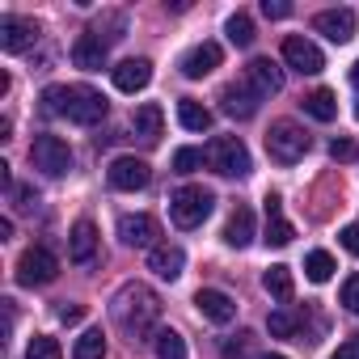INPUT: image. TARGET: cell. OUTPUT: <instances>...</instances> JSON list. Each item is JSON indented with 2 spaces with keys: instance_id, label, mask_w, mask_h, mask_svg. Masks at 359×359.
<instances>
[{
  "instance_id": "6da1fadb",
  "label": "cell",
  "mask_w": 359,
  "mask_h": 359,
  "mask_svg": "<svg viewBox=\"0 0 359 359\" xmlns=\"http://www.w3.org/2000/svg\"><path fill=\"white\" fill-rule=\"evenodd\" d=\"M110 313H114L118 330L131 334V342H140V338H148L152 325L161 321V300H156L152 287H144V283H127V287L114 296Z\"/></svg>"
},
{
  "instance_id": "7a4b0ae2",
  "label": "cell",
  "mask_w": 359,
  "mask_h": 359,
  "mask_svg": "<svg viewBox=\"0 0 359 359\" xmlns=\"http://www.w3.org/2000/svg\"><path fill=\"white\" fill-rule=\"evenodd\" d=\"M212 208H216V195L203 191V187H177L169 195V216H173L177 229H199L212 216Z\"/></svg>"
},
{
  "instance_id": "3957f363",
  "label": "cell",
  "mask_w": 359,
  "mask_h": 359,
  "mask_svg": "<svg viewBox=\"0 0 359 359\" xmlns=\"http://www.w3.org/2000/svg\"><path fill=\"white\" fill-rule=\"evenodd\" d=\"M266 152H271V161H279V165H296V161L309 152L304 127H296L292 118L271 123V131H266Z\"/></svg>"
},
{
  "instance_id": "277c9868",
  "label": "cell",
  "mask_w": 359,
  "mask_h": 359,
  "mask_svg": "<svg viewBox=\"0 0 359 359\" xmlns=\"http://www.w3.org/2000/svg\"><path fill=\"white\" fill-rule=\"evenodd\" d=\"M203 156H208V165H212L220 177H245V173H250V148H245L237 135H216Z\"/></svg>"
},
{
  "instance_id": "5b68a950",
  "label": "cell",
  "mask_w": 359,
  "mask_h": 359,
  "mask_svg": "<svg viewBox=\"0 0 359 359\" xmlns=\"http://www.w3.org/2000/svg\"><path fill=\"white\" fill-rule=\"evenodd\" d=\"M30 165L43 169L47 177H64L72 169V148L60 140V135H34L30 144Z\"/></svg>"
},
{
  "instance_id": "8992f818",
  "label": "cell",
  "mask_w": 359,
  "mask_h": 359,
  "mask_svg": "<svg viewBox=\"0 0 359 359\" xmlns=\"http://www.w3.org/2000/svg\"><path fill=\"white\" fill-rule=\"evenodd\" d=\"M106 97L97 93V89H89V85H68V102H64V114L72 118V123H81V127H93V123H102L106 118Z\"/></svg>"
},
{
  "instance_id": "52a82bcc",
  "label": "cell",
  "mask_w": 359,
  "mask_h": 359,
  "mask_svg": "<svg viewBox=\"0 0 359 359\" xmlns=\"http://www.w3.org/2000/svg\"><path fill=\"white\" fill-rule=\"evenodd\" d=\"M55 275H60V258H55L47 245H30V250L18 258V279H22L26 287H47Z\"/></svg>"
},
{
  "instance_id": "ba28073f",
  "label": "cell",
  "mask_w": 359,
  "mask_h": 359,
  "mask_svg": "<svg viewBox=\"0 0 359 359\" xmlns=\"http://www.w3.org/2000/svg\"><path fill=\"white\" fill-rule=\"evenodd\" d=\"M106 177H110L114 191H144V187L152 182V169H148V161H140V156H114L110 169H106Z\"/></svg>"
},
{
  "instance_id": "9c48e42d",
  "label": "cell",
  "mask_w": 359,
  "mask_h": 359,
  "mask_svg": "<svg viewBox=\"0 0 359 359\" xmlns=\"http://www.w3.org/2000/svg\"><path fill=\"white\" fill-rule=\"evenodd\" d=\"M283 60H287V68H296L300 76H317V72L325 68V55L317 51V43H309V39H300V34L283 39Z\"/></svg>"
},
{
  "instance_id": "30bf717a",
  "label": "cell",
  "mask_w": 359,
  "mask_h": 359,
  "mask_svg": "<svg viewBox=\"0 0 359 359\" xmlns=\"http://www.w3.org/2000/svg\"><path fill=\"white\" fill-rule=\"evenodd\" d=\"M118 237H123V245L152 254V250H156V237H161V224H156L152 216L135 212V216H123V220H118Z\"/></svg>"
},
{
  "instance_id": "8fae6325",
  "label": "cell",
  "mask_w": 359,
  "mask_h": 359,
  "mask_svg": "<svg viewBox=\"0 0 359 359\" xmlns=\"http://www.w3.org/2000/svg\"><path fill=\"white\" fill-rule=\"evenodd\" d=\"M39 43V22H30V18H0V51H9V55H18V51H26V47H34Z\"/></svg>"
},
{
  "instance_id": "7c38bea8",
  "label": "cell",
  "mask_w": 359,
  "mask_h": 359,
  "mask_svg": "<svg viewBox=\"0 0 359 359\" xmlns=\"http://www.w3.org/2000/svg\"><path fill=\"white\" fill-rule=\"evenodd\" d=\"M195 309H199L208 321H216V325H229V321L237 317V300H233L229 292H220V287H199Z\"/></svg>"
},
{
  "instance_id": "4fadbf2b",
  "label": "cell",
  "mask_w": 359,
  "mask_h": 359,
  "mask_svg": "<svg viewBox=\"0 0 359 359\" xmlns=\"http://www.w3.org/2000/svg\"><path fill=\"white\" fill-rule=\"evenodd\" d=\"M313 30L325 34L330 43H351L355 39V13L351 9H325L313 18Z\"/></svg>"
},
{
  "instance_id": "5bb4252c",
  "label": "cell",
  "mask_w": 359,
  "mask_h": 359,
  "mask_svg": "<svg viewBox=\"0 0 359 359\" xmlns=\"http://www.w3.org/2000/svg\"><path fill=\"white\" fill-rule=\"evenodd\" d=\"M220 102H224V114H233V118H254L262 97L254 93V85H250V81H233V85H224Z\"/></svg>"
},
{
  "instance_id": "9a60e30c",
  "label": "cell",
  "mask_w": 359,
  "mask_h": 359,
  "mask_svg": "<svg viewBox=\"0 0 359 359\" xmlns=\"http://www.w3.org/2000/svg\"><path fill=\"white\" fill-rule=\"evenodd\" d=\"M220 43H199V47H191L187 55H182V76H191V81H203L208 72H216L220 68Z\"/></svg>"
},
{
  "instance_id": "2e32d148",
  "label": "cell",
  "mask_w": 359,
  "mask_h": 359,
  "mask_svg": "<svg viewBox=\"0 0 359 359\" xmlns=\"http://www.w3.org/2000/svg\"><path fill=\"white\" fill-rule=\"evenodd\" d=\"M131 131L140 135V144H161V131H165V114H161V106L156 102H144V106H135V114H131Z\"/></svg>"
},
{
  "instance_id": "e0dca14e",
  "label": "cell",
  "mask_w": 359,
  "mask_h": 359,
  "mask_svg": "<svg viewBox=\"0 0 359 359\" xmlns=\"http://www.w3.org/2000/svg\"><path fill=\"white\" fill-rule=\"evenodd\" d=\"M292 237H296V229H292V220L283 216V199L279 195H266V245H292Z\"/></svg>"
},
{
  "instance_id": "ac0fdd59",
  "label": "cell",
  "mask_w": 359,
  "mask_h": 359,
  "mask_svg": "<svg viewBox=\"0 0 359 359\" xmlns=\"http://www.w3.org/2000/svg\"><path fill=\"white\" fill-rule=\"evenodd\" d=\"M110 76H114V89L118 93H140L152 81V64L148 60H123L118 68H110Z\"/></svg>"
},
{
  "instance_id": "d6986e66",
  "label": "cell",
  "mask_w": 359,
  "mask_h": 359,
  "mask_svg": "<svg viewBox=\"0 0 359 359\" xmlns=\"http://www.w3.org/2000/svg\"><path fill=\"white\" fill-rule=\"evenodd\" d=\"M245 81L254 85L258 97H271V93L283 89V68H279L275 60H254V64L245 68Z\"/></svg>"
},
{
  "instance_id": "ffe728a7",
  "label": "cell",
  "mask_w": 359,
  "mask_h": 359,
  "mask_svg": "<svg viewBox=\"0 0 359 359\" xmlns=\"http://www.w3.org/2000/svg\"><path fill=\"white\" fill-rule=\"evenodd\" d=\"M182 266H187L182 245H156V250L148 254V271H152V275H161V279H169V283L182 275Z\"/></svg>"
},
{
  "instance_id": "44dd1931",
  "label": "cell",
  "mask_w": 359,
  "mask_h": 359,
  "mask_svg": "<svg viewBox=\"0 0 359 359\" xmlns=\"http://www.w3.org/2000/svg\"><path fill=\"white\" fill-rule=\"evenodd\" d=\"M93 254H97V229H93V220H76V229L68 237V258L76 266H85V262H93Z\"/></svg>"
},
{
  "instance_id": "7402d4cb",
  "label": "cell",
  "mask_w": 359,
  "mask_h": 359,
  "mask_svg": "<svg viewBox=\"0 0 359 359\" xmlns=\"http://www.w3.org/2000/svg\"><path fill=\"white\" fill-rule=\"evenodd\" d=\"M72 64L85 68V72H102V68H106V47H102L93 34H81V39L72 43Z\"/></svg>"
},
{
  "instance_id": "603a6c76",
  "label": "cell",
  "mask_w": 359,
  "mask_h": 359,
  "mask_svg": "<svg viewBox=\"0 0 359 359\" xmlns=\"http://www.w3.org/2000/svg\"><path fill=\"white\" fill-rule=\"evenodd\" d=\"M224 241H229L233 250H245V245L254 241V212H250V208H237V212L229 216V224H224Z\"/></svg>"
},
{
  "instance_id": "cb8c5ba5",
  "label": "cell",
  "mask_w": 359,
  "mask_h": 359,
  "mask_svg": "<svg viewBox=\"0 0 359 359\" xmlns=\"http://www.w3.org/2000/svg\"><path fill=\"white\" fill-rule=\"evenodd\" d=\"M177 123H182L187 131H208L212 127V110L203 102H195V97H182L177 102Z\"/></svg>"
},
{
  "instance_id": "d4e9b609",
  "label": "cell",
  "mask_w": 359,
  "mask_h": 359,
  "mask_svg": "<svg viewBox=\"0 0 359 359\" xmlns=\"http://www.w3.org/2000/svg\"><path fill=\"white\" fill-rule=\"evenodd\" d=\"M152 351H156V359H187V338L177 330H156L152 334Z\"/></svg>"
},
{
  "instance_id": "484cf974",
  "label": "cell",
  "mask_w": 359,
  "mask_h": 359,
  "mask_svg": "<svg viewBox=\"0 0 359 359\" xmlns=\"http://www.w3.org/2000/svg\"><path fill=\"white\" fill-rule=\"evenodd\" d=\"M304 110H309L317 123H330V118L338 114V97H334L330 89H313V93L304 97Z\"/></svg>"
},
{
  "instance_id": "4316f807",
  "label": "cell",
  "mask_w": 359,
  "mask_h": 359,
  "mask_svg": "<svg viewBox=\"0 0 359 359\" xmlns=\"http://www.w3.org/2000/svg\"><path fill=\"white\" fill-rule=\"evenodd\" d=\"M262 287H266L275 300H292V292H296V283H292V271H287V266H271V271L262 275Z\"/></svg>"
},
{
  "instance_id": "83f0119b",
  "label": "cell",
  "mask_w": 359,
  "mask_h": 359,
  "mask_svg": "<svg viewBox=\"0 0 359 359\" xmlns=\"http://www.w3.org/2000/svg\"><path fill=\"white\" fill-rule=\"evenodd\" d=\"M106 355V334L102 330H85L72 346V359H102Z\"/></svg>"
},
{
  "instance_id": "f1b7e54d",
  "label": "cell",
  "mask_w": 359,
  "mask_h": 359,
  "mask_svg": "<svg viewBox=\"0 0 359 359\" xmlns=\"http://www.w3.org/2000/svg\"><path fill=\"white\" fill-rule=\"evenodd\" d=\"M224 34H229L233 47H254V22H250V13H233L229 26H224Z\"/></svg>"
},
{
  "instance_id": "f546056e",
  "label": "cell",
  "mask_w": 359,
  "mask_h": 359,
  "mask_svg": "<svg viewBox=\"0 0 359 359\" xmlns=\"http://www.w3.org/2000/svg\"><path fill=\"white\" fill-rule=\"evenodd\" d=\"M266 330H271V338H292L300 330V313L296 309H279V313L266 317Z\"/></svg>"
},
{
  "instance_id": "4dcf8cb0",
  "label": "cell",
  "mask_w": 359,
  "mask_h": 359,
  "mask_svg": "<svg viewBox=\"0 0 359 359\" xmlns=\"http://www.w3.org/2000/svg\"><path fill=\"white\" fill-rule=\"evenodd\" d=\"M334 271H338V266H334V258H330L325 250H313V254L304 258V275H309L313 283H325V279H330Z\"/></svg>"
},
{
  "instance_id": "1f68e13d",
  "label": "cell",
  "mask_w": 359,
  "mask_h": 359,
  "mask_svg": "<svg viewBox=\"0 0 359 359\" xmlns=\"http://www.w3.org/2000/svg\"><path fill=\"white\" fill-rule=\"evenodd\" d=\"M26 359H64V351H60V342H55V338L34 334V338H30V346H26Z\"/></svg>"
},
{
  "instance_id": "d6a6232c",
  "label": "cell",
  "mask_w": 359,
  "mask_h": 359,
  "mask_svg": "<svg viewBox=\"0 0 359 359\" xmlns=\"http://www.w3.org/2000/svg\"><path fill=\"white\" fill-rule=\"evenodd\" d=\"M203 161H208V156H203L199 148H177V152H173V169H177V173H195Z\"/></svg>"
},
{
  "instance_id": "836d02e7",
  "label": "cell",
  "mask_w": 359,
  "mask_h": 359,
  "mask_svg": "<svg viewBox=\"0 0 359 359\" xmlns=\"http://www.w3.org/2000/svg\"><path fill=\"white\" fill-rule=\"evenodd\" d=\"M250 346H254V334H237V342H224V359H245L250 355Z\"/></svg>"
},
{
  "instance_id": "e575fe53",
  "label": "cell",
  "mask_w": 359,
  "mask_h": 359,
  "mask_svg": "<svg viewBox=\"0 0 359 359\" xmlns=\"http://www.w3.org/2000/svg\"><path fill=\"white\" fill-rule=\"evenodd\" d=\"M330 156L334 161H355L359 156V144L355 140H330Z\"/></svg>"
},
{
  "instance_id": "d590c367",
  "label": "cell",
  "mask_w": 359,
  "mask_h": 359,
  "mask_svg": "<svg viewBox=\"0 0 359 359\" xmlns=\"http://www.w3.org/2000/svg\"><path fill=\"white\" fill-rule=\"evenodd\" d=\"M292 13V5L287 0H262V18H271V22H283Z\"/></svg>"
},
{
  "instance_id": "8d00e7d4",
  "label": "cell",
  "mask_w": 359,
  "mask_h": 359,
  "mask_svg": "<svg viewBox=\"0 0 359 359\" xmlns=\"http://www.w3.org/2000/svg\"><path fill=\"white\" fill-rule=\"evenodd\" d=\"M13 199H18V212H34V208H39L34 187H13Z\"/></svg>"
},
{
  "instance_id": "74e56055",
  "label": "cell",
  "mask_w": 359,
  "mask_h": 359,
  "mask_svg": "<svg viewBox=\"0 0 359 359\" xmlns=\"http://www.w3.org/2000/svg\"><path fill=\"white\" fill-rule=\"evenodd\" d=\"M342 304H346L351 313H359V275H351V279L342 283Z\"/></svg>"
},
{
  "instance_id": "f35d334b",
  "label": "cell",
  "mask_w": 359,
  "mask_h": 359,
  "mask_svg": "<svg viewBox=\"0 0 359 359\" xmlns=\"http://www.w3.org/2000/svg\"><path fill=\"white\" fill-rule=\"evenodd\" d=\"M338 241H342V250H346V254H355V258H359V224H346V229L338 233Z\"/></svg>"
},
{
  "instance_id": "ab89813d",
  "label": "cell",
  "mask_w": 359,
  "mask_h": 359,
  "mask_svg": "<svg viewBox=\"0 0 359 359\" xmlns=\"http://www.w3.org/2000/svg\"><path fill=\"white\" fill-rule=\"evenodd\" d=\"M81 317H85L81 304H64V309H60V321H64V325H72V321H81Z\"/></svg>"
},
{
  "instance_id": "60d3db41",
  "label": "cell",
  "mask_w": 359,
  "mask_h": 359,
  "mask_svg": "<svg viewBox=\"0 0 359 359\" xmlns=\"http://www.w3.org/2000/svg\"><path fill=\"white\" fill-rule=\"evenodd\" d=\"M330 359H359V346H355V342H346V346H338Z\"/></svg>"
},
{
  "instance_id": "b9f144b4",
  "label": "cell",
  "mask_w": 359,
  "mask_h": 359,
  "mask_svg": "<svg viewBox=\"0 0 359 359\" xmlns=\"http://www.w3.org/2000/svg\"><path fill=\"white\" fill-rule=\"evenodd\" d=\"M351 81H355V85H359V64H355V68H351Z\"/></svg>"
},
{
  "instance_id": "7bdbcfd3",
  "label": "cell",
  "mask_w": 359,
  "mask_h": 359,
  "mask_svg": "<svg viewBox=\"0 0 359 359\" xmlns=\"http://www.w3.org/2000/svg\"><path fill=\"white\" fill-rule=\"evenodd\" d=\"M262 359H287V355H262Z\"/></svg>"
},
{
  "instance_id": "ee69618b",
  "label": "cell",
  "mask_w": 359,
  "mask_h": 359,
  "mask_svg": "<svg viewBox=\"0 0 359 359\" xmlns=\"http://www.w3.org/2000/svg\"><path fill=\"white\" fill-rule=\"evenodd\" d=\"M355 346H359V342H355Z\"/></svg>"
}]
</instances>
